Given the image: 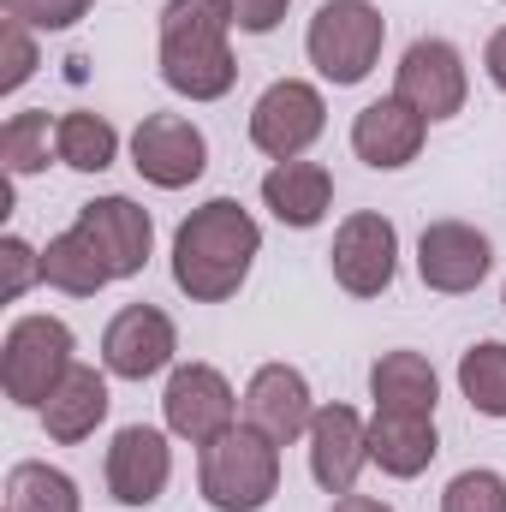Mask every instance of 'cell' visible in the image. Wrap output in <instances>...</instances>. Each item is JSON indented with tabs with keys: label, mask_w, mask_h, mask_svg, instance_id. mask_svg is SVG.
<instances>
[{
	"label": "cell",
	"mask_w": 506,
	"mask_h": 512,
	"mask_svg": "<svg viewBox=\"0 0 506 512\" xmlns=\"http://www.w3.org/2000/svg\"><path fill=\"white\" fill-rule=\"evenodd\" d=\"M262 256V227L239 197H209L173 233V286L191 304H227Z\"/></svg>",
	"instance_id": "1"
},
{
	"label": "cell",
	"mask_w": 506,
	"mask_h": 512,
	"mask_svg": "<svg viewBox=\"0 0 506 512\" xmlns=\"http://www.w3.org/2000/svg\"><path fill=\"white\" fill-rule=\"evenodd\" d=\"M233 0H167L161 6V84L185 102H221L239 84Z\"/></svg>",
	"instance_id": "2"
},
{
	"label": "cell",
	"mask_w": 506,
	"mask_h": 512,
	"mask_svg": "<svg viewBox=\"0 0 506 512\" xmlns=\"http://www.w3.org/2000/svg\"><path fill=\"white\" fill-rule=\"evenodd\" d=\"M197 495L215 512H262L280 495V447L251 423H233L221 441L197 447Z\"/></svg>",
	"instance_id": "3"
},
{
	"label": "cell",
	"mask_w": 506,
	"mask_h": 512,
	"mask_svg": "<svg viewBox=\"0 0 506 512\" xmlns=\"http://www.w3.org/2000/svg\"><path fill=\"white\" fill-rule=\"evenodd\" d=\"M381 42H387V18L376 0H322L304 30V54L334 90H352L376 72Z\"/></svg>",
	"instance_id": "4"
},
{
	"label": "cell",
	"mask_w": 506,
	"mask_h": 512,
	"mask_svg": "<svg viewBox=\"0 0 506 512\" xmlns=\"http://www.w3.org/2000/svg\"><path fill=\"white\" fill-rule=\"evenodd\" d=\"M78 334L60 322V316H18L0 340V387L12 405L24 411H42L48 393L66 382V370L78 364Z\"/></svg>",
	"instance_id": "5"
},
{
	"label": "cell",
	"mask_w": 506,
	"mask_h": 512,
	"mask_svg": "<svg viewBox=\"0 0 506 512\" xmlns=\"http://www.w3.org/2000/svg\"><path fill=\"white\" fill-rule=\"evenodd\" d=\"M161 417H167V435L209 447L239 423V393L215 364H173V376L161 387Z\"/></svg>",
	"instance_id": "6"
},
{
	"label": "cell",
	"mask_w": 506,
	"mask_h": 512,
	"mask_svg": "<svg viewBox=\"0 0 506 512\" xmlns=\"http://www.w3.org/2000/svg\"><path fill=\"white\" fill-rule=\"evenodd\" d=\"M393 96L411 102L429 126L465 114V96H471L465 54H459L447 36H417V42L399 54V66H393Z\"/></svg>",
	"instance_id": "7"
},
{
	"label": "cell",
	"mask_w": 506,
	"mask_h": 512,
	"mask_svg": "<svg viewBox=\"0 0 506 512\" xmlns=\"http://www.w3.org/2000/svg\"><path fill=\"white\" fill-rule=\"evenodd\" d=\"M328 268H334V286L346 298H381L399 274V227L376 215V209H358L334 227V251H328Z\"/></svg>",
	"instance_id": "8"
},
{
	"label": "cell",
	"mask_w": 506,
	"mask_h": 512,
	"mask_svg": "<svg viewBox=\"0 0 506 512\" xmlns=\"http://www.w3.org/2000/svg\"><path fill=\"white\" fill-rule=\"evenodd\" d=\"M328 131V102L304 78H274L251 108V143L268 161H298Z\"/></svg>",
	"instance_id": "9"
},
{
	"label": "cell",
	"mask_w": 506,
	"mask_h": 512,
	"mask_svg": "<svg viewBox=\"0 0 506 512\" xmlns=\"http://www.w3.org/2000/svg\"><path fill=\"white\" fill-rule=\"evenodd\" d=\"M131 167L155 191H185L209 167V137L185 114H143L137 131H131Z\"/></svg>",
	"instance_id": "10"
},
{
	"label": "cell",
	"mask_w": 506,
	"mask_h": 512,
	"mask_svg": "<svg viewBox=\"0 0 506 512\" xmlns=\"http://www.w3.org/2000/svg\"><path fill=\"white\" fill-rule=\"evenodd\" d=\"M495 268V245L489 233H477L471 221H429L423 239H417V274L429 292L441 298H465L489 280Z\"/></svg>",
	"instance_id": "11"
},
{
	"label": "cell",
	"mask_w": 506,
	"mask_h": 512,
	"mask_svg": "<svg viewBox=\"0 0 506 512\" xmlns=\"http://www.w3.org/2000/svg\"><path fill=\"white\" fill-rule=\"evenodd\" d=\"M304 453H310V477L322 495H352L364 465H370V423L352 411V405H316L310 417V435H304Z\"/></svg>",
	"instance_id": "12"
},
{
	"label": "cell",
	"mask_w": 506,
	"mask_h": 512,
	"mask_svg": "<svg viewBox=\"0 0 506 512\" xmlns=\"http://www.w3.org/2000/svg\"><path fill=\"white\" fill-rule=\"evenodd\" d=\"M173 352H179V328L155 304H126L102 334V370L120 382H149L173 370Z\"/></svg>",
	"instance_id": "13"
},
{
	"label": "cell",
	"mask_w": 506,
	"mask_h": 512,
	"mask_svg": "<svg viewBox=\"0 0 506 512\" xmlns=\"http://www.w3.org/2000/svg\"><path fill=\"white\" fill-rule=\"evenodd\" d=\"M102 477H108V495L120 507H155L173 483V447H167V429H149V423H126L114 441H108V459H102Z\"/></svg>",
	"instance_id": "14"
},
{
	"label": "cell",
	"mask_w": 506,
	"mask_h": 512,
	"mask_svg": "<svg viewBox=\"0 0 506 512\" xmlns=\"http://www.w3.org/2000/svg\"><path fill=\"white\" fill-rule=\"evenodd\" d=\"M245 423L256 435H268L274 447H292L310 435V417H316V393L304 382V370L292 364H262L251 382H245V399H239Z\"/></svg>",
	"instance_id": "15"
},
{
	"label": "cell",
	"mask_w": 506,
	"mask_h": 512,
	"mask_svg": "<svg viewBox=\"0 0 506 512\" xmlns=\"http://www.w3.org/2000/svg\"><path fill=\"white\" fill-rule=\"evenodd\" d=\"M423 137H429V120L411 102L381 96L370 108H358V120H352V155L376 173H399L423 155Z\"/></svg>",
	"instance_id": "16"
},
{
	"label": "cell",
	"mask_w": 506,
	"mask_h": 512,
	"mask_svg": "<svg viewBox=\"0 0 506 512\" xmlns=\"http://www.w3.org/2000/svg\"><path fill=\"white\" fill-rule=\"evenodd\" d=\"M78 227L96 239V251L108 256V268H114V280H131V274H143V262L155 251V221H149V209L143 203H131V197H90L84 209H78Z\"/></svg>",
	"instance_id": "17"
},
{
	"label": "cell",
	"mask_w": 506,
	"mask_h": 512,
	"mask_svg": "<svg viewBox=\"0 0 506 512\" xmlns=\"http://www.w3.org/2000/svg\"><path fill=\"white\" fill-rule=\"evenodd\" d=\"M262 209L280 221V227H292V233H310V227H322L328 221V209H334V173L322 167V161H274L268 173H262Z\"/></svg>",
	"instance_id": "18"
},
{
	"label": "cell",
	"mask_w": 506,
	"mask_h": 512,
	"mask_svg": "<svg viewBox=\"0 0 506 512\" xmlns=\"http://www.w3.org/2000/svg\"><path fill=\"white\" fill-rule=\"evenodd\" d=\"M108 376L102 370H90V364H72L66 370V382L48 393V405L36 411L42 417V429H48V441H60V447H78V441H90L102 423H108Z\"/></svg>",
	"instance_id": "19"
},
{
	"label": "cell",
	"mask_w": 506,
	"mask_h": 512,
	"mask_svg": "<svg viewBox=\"0 0 506 512\" xmlns=\"http://www.w3.org/2000/svg\"><path fill=\"white\" fill-rule=\"evenodd\" d=\"M435 453H441L435 417H405V411H376L370 417V465H381V477L411 483L435 465Z\"/></svg>",
	"instance_id": "20"
},
{
	"label": "cell",
	"mask_w": 506,
	"mask_h": 512,
	"mask_svg": "<svg viewBox=\"0 0 506 512\" xmlns=\"http://www.w3.org/2000/svg\"><path fill=\"white\" fill-rule=\"evenodd\" d=\"M370 399L376 411H405V417H435L441 405V376L423 352L399 346V352H381L370 364Z\"/></svg>",
	"instance_id": "21"
},
{
	"label": "cell",
	"mask_w": 506,
	"mask_h": 512,
	"mask_svg": "<svg viewBox=\"0 0 506 512\" xmlns=\"http://www.w3.org/2000/svg\"><path fill=\"white\" fill-rule=\"evenodd\" d=\"M42 280H48L54 292H66V298H96L102 286H114V268H108V256L96 251V239L72 221L66 233L48 239V251H42Z\"/></svg>",
	"instance_id": "22"
},
{
	"label": "cell",
	"mask_w": 506,
	"mask_h": 512,
	"mask_svg": "<svg viewBox=\"0 0 506 512\" xmlns=\"http://www.w3.org/2000/svg\"><path fill=\"white\" fill-rule=\"evenodd\" d=\"M54 161H66L72 173H108L120 161V131L108 114H60L54 120Z\"/></svg>",
	"instance_id": "23"
},
{
	"label": "cell",
	"mask_w": 506,
	"mask_h": 512,
	"mask_svg": "<svg viewBox=\"0 0 506 512\" xmlns=\"http://www.w3.org/2000/svg\"><path fill=\"white\" fill-rule=\"evenodd\" d=\"M6 512H84V495H78V483L60 465L24 459L6 477Z\"/></svg>",
	"instance_id": "24"
},
{
	"label": "cell",
	"mask_w": 506,
	"mask_h": 512,
	"mask_svg": "<svg viewBox=\"0 0 506 512\" xmlns=\"http://www.w3.org/2000/svg\"><path fill=\"white\" fill-rule=\"evenodd\" d=\"M459 393L471 399L477 417H506V346L501 340H477L465 358H459Z\"/></svg>",
	"instance_id": "25"
},
{
	"label": "cell",
	"mask_w": 506,
	"mask_h": 512,
	"mask_svg": "<svg viewBox=\"0 0 506 512\" xmlns=\"http://www.w3.org/2000/svg\"><path fill=\"white\" fill-rule=\"evenodd\" d=\"M54 149V126H48V108H24L0 126V161H6V179H30L48 167Z\"/></svg>",
	"instance_id": "26"
},
{
	"label": "cell",
	"mask_w": 506,
	"mask_h": 512,
	"mask_svg": "<svg viewBox=\"0 0 506 512\" xmlns=\"http://www.w3.org/2000/svg\"><path fill=\"white\" fill-rule=\"evenodd\" d=\"M441 512H506V477L489 471V465L459 471V477L441 489Z\"/></svg>",
	"instance_id": "27"
},
{
	"label": "cell",
	"mask_w": 506,
	"mask_h": 512,
	"mask_svg": "<svg viewBox=\"0 0 506 512\" xmlns=\"http://www.w3.org/2000/svg\"><path fill=\"white\" fill-rule=\"evenodd\" d=\"M36 280H42V251H36L30 239L6 233V239H0V298H6V304H18Z\"/></svg>",
	"instance_id": "28"
},
{
	"label": "cell",
	"mask_w": 506,
	"mask_h": 512,
	"mask_svg": "<svg viewBox=\"0 0 506 512\" xmlns=\"http://www.w3.org/2000/svg\"><path fill=\"white\" fill-rule=\"evenodd\" d=\"M0 6H6V18H18L30 30H72L78 18H90L96 0H0Z\"/></svg>",
	"instance_id": "29"
},
{
	"label": "cell",
	"mask_w": 506,
	"mask_h": 512,
	"mask_svg": "<svg viewBox=\"0 0 506 512\" xmlns=\"http://www.w3.org/2000/svg\"><path fill=\"white\" fill-rule=\"evenodd\" d=\"M0 42H6V72H0V90L12 96V90H24V84L36 78V36H30V24H18V18H6V30H0Z\"/></svg>",
	"instance_id": "30"
},
{
	"label": "cell",
	"mask_w": 506,
	"mask_h": 512,
	"mask_svg": "<svg viewBox=\"0 0 506 512\" xmlns=\"http://www.w3.org/2000/svg\"><path fill=\"white\" fill-rule=\"evenodd\" d=\"M286 6H292V0H233V18H239L245 36H268V30H280Z\"/></svg>",
	"instance_id": "31"
},
{
	"label": "cell",
	"mask_w": 506,
	"mask_h": 512,
	"mask_svg": "<svg viewBox=\"0 0 506 512\" xmlns=\"http://www.w3.org/2000/svg\"><path fill=\"white\" fill-rule=\"evenodd\" d=\"M483 72H489V84L506 96V24L489 36V48H483Z\"/></svg>",
	"instance_id": "32"
},
{
	"label": "cell",
	"mask_w": 506,
	"mask_h": 512,
	"mask_svg": "<svg viewBox=\"0 0 506 512\" xmlns=\"http://www.w3.org/2000/svg\"><path fill=\"white\" fill-rule=\"evenodd\" d=\"M334 512H393V507L376 501V495H358V489H352V495H340V501H334Z\"/></svg>",
	"instance_id": "33"
},
{
	"label": "cell",
	"mask_w": 506,
	"mask_h": 512,
	"mask_svg": "<svg viewBox=\"0 0 506 512\" xmlns=\"http://www.w3.org/2000/svg\"><path fill=\"white\" fill-rule=\"evenodd\" d=\"M501 304H506V292H501Z\"/></svg>",
	"instance_id": "34"
}]
</instances>
